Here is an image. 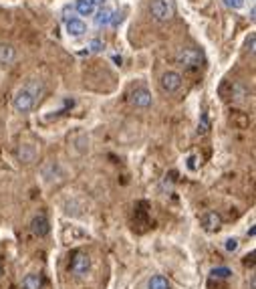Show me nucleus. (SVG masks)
Returning <instances> with one entry per match:
<instances>
[{
  "label": "nucleus",
  "instance_id": "obj_1",
  "mask_svg": "<svg viewBox=\"0 0 256 289\" xmlns=\"http://www.w3.org/2000/svg\"><path fill=\"white\" fill-rule=\"evenodd\" d=\"M44 93V85L40 79H30L22 89L16 91L14 100H12V108L18 114H30L34 110V106L38 104V100Z\"/></svg>",
  "mask_w": 256,
  "mask_h": 289
},
{
  "label": "nucleus",
  "instance_id": "obj_2",
  "mask_svg": "<svg viewBox=\"0 0 256 289\" xmlns=\"http://www.w3.org/2000/svg\"><path fill=\"white\" fill-rule=\"evenodd\" d=\"M174 59H176V63H178L180 67L190 69V71L200 69L202 63H204V55H202L198 49H194V46H184V49H180V51L176 53Z\"/></svg>",
  "mask_w": 256,
  "mask_h": 289
},
{
  "label": "nucleus",
  "instance_id": "obj_3",
  "mask_svg": "<svg viewBox=\"0 0 256 289\" xmlns=\"http://www.w3.org/2000/svg\"><path fill=\"white\" fill-rule=\"evenodd\" d=\"M149 14L156 22H168L176 14V6L172 0H151L149 4Z\"/></svg>",
  "mask_w": 256,
  "mask_h": 289
},
{
  "label": "nucleus",
  "instance_id": "obj_4",
  "mask_svg": "<svg viewBox=\"0 0 256 289\" xmlns=\"http://www.w3.org/2000/svg\"><path fill=\"white\" fill-rule=\"evenodd\" d=\"M129 104L137 110H147L151 104H153V98H151V91L147 87H135L129 91Z\"/></svg>",
  "mask_w": 256,
  "mask_h": 289
},
{
  "label": "nucleus",
  "instance_id": "obj_5",
  "mask_svg": "<svg viewBox=\"0 0 256 289\" xmlns=\"http://www.w3.org/2000/svg\"><path fill=\"white\" fill-rule=\"evenodd\" d=\"M69 269H71L73 275L85 277V275L89 273V269H91V257H89L87 253H83V251L75 253L73 259H71V267H69Z\"/></svg>",
  "mask_w": 256,
  "mask_h": 289
},
{
  "label": "nucleus",
  "instance_id": "obj_6",
  "mask_svg": "<svg viewBox=\"0 0 256 289\" xmlns=\"http://www.w3.org/2000/svg\"><path fill=\"white\" fill-rule=\"evenodd\" d=\"M182 75L178 73V71H166L164 75H162V79H160V85H162V89L166 91V93H178L180 91V87H182Z\"/></svg>",
  "mask_w": 256,
  "mask_h": 289
},
{
  "label": "nucleus",
  "instance_id": "obj_7",
  "mask_svg": "<svg viewBox=\"0 0 256 289\" xmlns=\"http://www.w3.org/2000/svg\"><path fill=\"white\" fill-rule=\"evenodd\" d=\"M200 222H202V228L206 230V232H216L222 226V216L216 210H208V212L202 214Z\"/></svg>",
  "mask_w": 256,
  "mask_h": 289
},
{
  "label": "nucleus",
  "instance_id": "obj_8",
  "mask_svg": "<svg viewBox=\"0 0 256 289\" xmlns=\"http://www.w3.org/2000/svg\"><path fill=\"white\" fill-rule=\"evenodd\" d=\"M30 230H32L34 234H38V236H46V234H48L50 222H48V218H46L44 212H38V214L30 220Z\"/></svg>",
  "mask_w": 256,
  "mask_h": 289
},
{
  "label": "nucleus",
  "instance_id": "obj_9",
  "mask_svg": "<svg viewBox=\"0 0 256 289\" xmlns=\"http://www.w3.org/2000/svg\"><path fill=\"white\" fill-rule=\"evenodd\" d=\"M16 59V49L10 42H0V65H10Z\"/></svg>",
  "mask_w": 256,
  "mask_h": 289
},
{
  "label": "nucleus",
  "instance_id": "obj_10",
  "mask_svg": "<svg viewBox=\"0 0 256 289\" xmlns=\"http://www.w3.org/2000/svg\"><path fill=\"white\" fill-rule=\"evenodd\" d=\"M40 287H42V275L38 273H28L20 283V289H40Z\"/></svg>",
  "mask_w": 256,
  "mask_h": 289
},
{
  "label": "nucleus",
  "instance_id": "obj_11",
  "mask_svg": "<svg viewBox=\"0 0 256 289\" xmlns=\"http://www.w3.org/2000/svg\"><path fill=\"white\" fill-rule=\"evenodd\" d=\"M85 30H87V26H85L83 20H79V18H71V20H67V32H69L71 36H83Z\"/></svg>",
  "mask_w": 256,
  "mask_h": 289
},
{
  "label": "nucleus",
  "instance_id": "obj_12",
  "mask_svg": "<svg viewBox=\"0 0 256 289\" xmlns=\"http://www.w3.org/2000/svg\"><path fill=\"white\" fill-rule=\"evenodd\" d=\"M75 8H77V12H79L81 16H93V14L97 12V6L91 2V0H77Z\"/></svg>",
  "mask_w": 256,
  "mask_h": 289
},
{
  "label": "nucleus",
  "instance_id": "obj_13",
  "mask_svg": "<svg viewBox=\"0 0 256 289\" xmlns=\"http://www.w3.org/2000/svg\"><path fill=\"white\" fill-rule=\"evenodd\" d=\"M147 289H170V281L164 275H153L147 281Z\"/></svg>",
  "mask_w": 256,
  "mask_h": 289
},
{
  "label": "nucleus",
  "instance_id": "obj_14",
  "mask_svg": "<svg viewBox=\"0 0 256 289\" xmlns=\"http://www.w3.org/2000/svg\"><path fill=\"white\" fill-rule=\"evenodd\" d=\"M111 18H113V10H109V8H101V10H97L95 22H97L99 26H107V24H111Z\"/></svg>",
  "mask_w": 256,
  "mask_h": 289
},
{
  "label": "nucleus",
  "instance_id": "obj_15",
  "mask_svg": "<svg viewBox=\"0 0 256 289\" xmlns=\"http://www.w3.org/2000/svg\"><path fill=\"white\" fill-rule=\"evenodd\" d=\"M210 277H212V279H228V277H232V269H228V267H224V265L214 267V269L210 271Z\"/></svg>",
  "mask_w": 256,
  "mask_h": 289
},
{
  "label": "nucleus",
  "instance_id": "obj_16",
  "mask_svg": "<svg viewBox=\"0 0 256 289\" xmlns=\"http://www.w3.org/2000/svg\"><path fill=\"white\" fill-rule=\"evenodd\" d=\"M18 158H20L22 162H32V158H34V148L30 146V144H24V146H20Z\"/></svg>",
  "mask_w": 256,
  "mask_h": 289
},
{
  "label": "nucleus",
  "instance_id": "obj_17",
  "mask_svg": "<svg viewBox=\"0 0 256 289\" xmlns=\"http://www.w3.org/2000/svg\"><path fill=\"white\" fill-rule=\"evenodd\" d=\"M238 247H240V243H238L236 236H230V238L224 240V249H226V253H236Z\"/></svg>",
  "mask_w": 256,
  "mask_h": 289
},
{
  "label": "nucleus",
  "instance_id": "obj_18",
  "mask_svg": "<svg viewBox=\"0 0 256 289\" xmlns=\"http://www.w3.org/2000/svg\"><path fill=\"white\" fill-rule=\"evenodd\" d=\"M222 2H224V6L226 8H230V10H242L244 8V0H222Z\"/></svg>",
  "mask_w": 256,
  "mask_h": 289
},
{
  "label": "nucleus",
  "instance_id": "obj_19",
  "mask_svg": "<svg viewBox=\"0 0 256 289\" xmlns=\"http://www.w3.org/2000/svg\"><path fill=\"white\" fill-rule=\"evenodd\" d=\"M254 46H256V36L254 34H248V38H246V51L252 55L254 53Z\"/></svg>",
  "mask_w": 256,
  "mask_h": 289
},
{
  "label": "nucleus",
  "instance_id": "obj_20",
  "mask_svg": "<svg viewBox=\"0 0 256 289\" xmlns=\"http://www.w3.org/2000/svg\"><path fill=\"white\" fill-rule=\"evenodd\" d=\"M210 124H208V114H202V124H200V132H208Z\"/></svg>",
  "mask_w": 256,
  "mask_h": 289
},
{
  "label": "nucleus",
  "instance_id": "obj_21",
  "mask_svg": "<svg viewBox=\"0 0 256 289\" xmlns=\"http://www.w3.org/2000/svg\"><path fill=\"white\" fill-rule=\"evenodd\" d=\"M101 46H103V44H101V40H93L91 42V51H101Z\"/></svg>",
  "mask_w": 256,
  "mask_h": 289
},
{
  "label": "nucleus",
  "instance_id": "obj_22",
  "mask_svg": "<svg viewBox=\"0 0 256 289\" xmlns=\"http://www.w3.org/2000/svg\"><path fill=\"white\" fill-rule=\"evenodd\" d=\"M91 2H93L95 6H99V4H103V2H105V0H91Z\"/></svg>",
  "mask_w": 256,
  "mask_h": 289
},
{
  "label": "nucleus",
  "instance_id": "obj_23",
  "mask_svg": "<svg viewBox=\"0 0 256 289\" xmlns=\"http://www.w3.org/2000/svg\"><path fill=\"white\" fill-rule=\"evenodd\" d=\"M0 273H2V267H0Z\"/></svg>",
  "mask_w": 256,
  "mask_h": 289
}]
</instances>
